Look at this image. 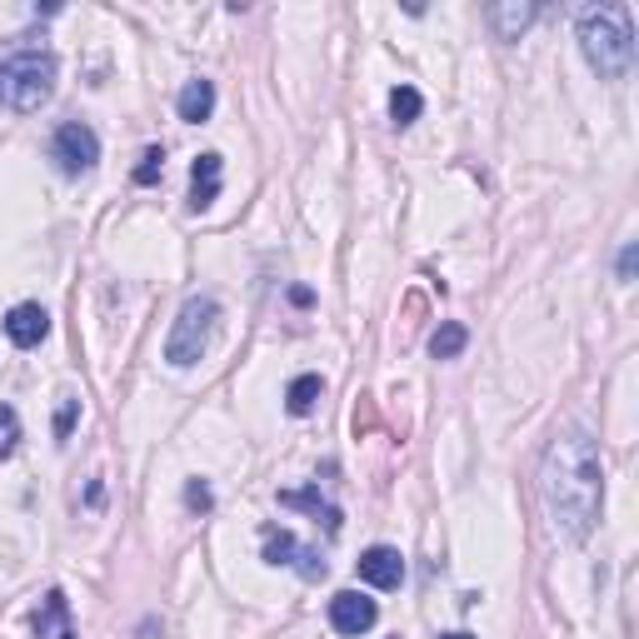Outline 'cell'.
Masks as SVG:
<instances>
[{
  "mask_svg": "<svg viewBox=\"0 0 639 639\" xmlns=\"http://www.w3.org/2000/svg\"><path fill=\"white\" fill-rule=\"evenodd\" d=\"M539 500L564 539L580 545L595 535L600 505H605V465H600V445L584 430H564L550 440L539 465Z\"/></svg>",
  "mask_w": 639,
  "mask_h": 639,
  "instance_id": "1",
  "label": "cell"
},
{
  "mask_svg": "<svg viewBox=\"0 0 639 639\" xmlns=\"http://www.w3.org/2000/svg\"><path fill=\"white\" fill-rule=\"evenodd\" d=\"M56 80H60L56 50L21 35L11 50H0V111H15V115L41 111L56 95Z\"/></svg>",
  "mask_w": 639,
  "mask_h": 639,
  "instance_id": "2",
  "label": "cell"
},
{
  "mask_svg": "<svg viewBox=\"0 0 639 639\" xmlns=\"http://www.w3.org/2000/svg\"><path fill=\"white\" fill-rule=\"evenodd\" d=\"M574 35H580L584 60H590L605 80L629 76V66H635V15H629V5H619V0L590 5V11H580V21H574Z\"/></svg>",
  "mask_w": 639,
  "mask_h": 639,
  "instance_id": "3",
  "label": "cell"
},
{
  "mask_svg": "<svg viewBox=\"0 0 639 639\" xmlns=\"http://www.w3.org/2000/svg\"><path fill=\"white\" fill-rule=\"evenodd\" d=\"M215 326H220V300H215V295H191V300L180 305L175 326H170V335H166V360L180 365V370L195 365V360L210 350Z\"/></svg>",
  "mask_w": 639,
  "mask_h": 639,
  "instance_id": "4",
  "label": "cell"
},
{
  "mask_svg": "<svg viewBox=\"0 0 639 639\" xmlns=\"http://www.w3.org/2000/svg\"><path fill=\"white\" fill-rule=\"evenodd\" d=\"M50 160H56L60 175H90L95 160H101V135L90 130L85 121H66L56 135H50Z\"/></svg>",
  "mask_w": 639,
  "mask_h": 639,
  "instance_id": "5",
  "label": "cell"
},
{
  "mask_svg": "<svg viewBox=\"0 0 639 639\" xmlns=\"http://www.w3.org/2000/svg\"><path fill=\"white\" fill-rule=\"evenodd\" d=\"M375 619H380V605H375L370 595H360V590H340L335 600H330V625H335V635H370Z\"/></svg>",
  "mask_w": 639,
  "mask_h": 639,
  "instance_id": "6",
  "label": "cell"
},
{
  "mask_svg": "<svg viewBox=\"0 0 639 639\" xmlns=\"http://www.w3.org/2000/svg\"><path fill=\"white\" fill-rule=\"evenodd\" d=\"M265 564H275V570H281V564L285 570H300L305 580H320V574H326V560L315 550H305L290 529H270L265 535Z\"/></svg>",
  "mask_w": 639,
  "mask_h": 639,
  "instance_id": "7",
  "label": "cell"
},
{
  "mask_svg": "<svg viewBox=\"0 0 639 639\" xmlns=\"http://www.w3.org/2000/svg\"><path fill=\"white\" fill-rule=\"evenodd\" d=\"M5 335H11V345L35 350L45 335H50V315H45V305H35V300L15 305V310L5 315Z\"/></svg>",
  "mask_w": 639,
  "mask_h": 639,
  "instance_id": "8",
  "label": "cell"
},
{
  "mask_svg": "<svg viewBox=\"0 0 639 639\" xmlns=\"http://www.w3.org/2000/svg\"><path fill=\"white\" fill-rule=\"evenodd\" d=\"M535 15H539L535 0H500V5L484 11V21H490V31L500 35V41H520V35L535 25Z\"/></svg>",
  "mask_w": 639,
  "mask_h": 639,
  "instance_id": "9",
  "label": "cell"
},
{
  "mask_svg": "<svg viewBox=\"0 0 639 639\" xmlns=\"http://www.w3.org/2000/svg\"><path fill=\"white\" fill-rule=\"evenodd\" d=\"M355 570H360V580L375 584V590H395V584L404 580V560H400V550H390V545H375V550H365Z\"/></svg>",
  "mask_w": 639,
  "mask_h": 639,
  "instance_id": "10",
  "label": "cell"
},
{
  "mask_svg": "<svg viewBox=\"0 0 639 639\" xmlns=\"http://www.w3.org/2000/svg\"><path fill=\"white\" fill-rule=\"evenodd\" d=\"M35 635H41V639H76L66 590H50V595L41 600V609H35Z\"/></svg>",
  "mask_w": 639,
  "mask_h": 639,
  "instance_id": "11",
  "label": "cell"
},
{
  "mask_svg": "<svg viewBox=\"0 0 639 639\" xmlns=\"http://www.w3.org/2000/svg\"><path fill=\"white\" fill-rule=\"evenodd\" d=\"M180 121H191V125H205L215 115V80H185V90H180V101H175Z\"/></svg>",
  "mask_w": 639,
  "mask_h": 639,
  "instance_id": "12",
  "label": "cell"
},
{
  "mask_svg": "<svg viewBox=\"0 0 639 639\" xmlns=\"http://www.w3.org/2000/svg\"><path fill=\"white\" fill-rule=\"evenodd\" d=\"M220 170H225L220 156H201V160H195V170H191V210L215 205V195H220Z\"/></svg>",
  "mask_w": 639,
  "mask_h": 639,
  "instance_id": "13",
  "label": "cell"
},
{
  "mask_svg": "<svg viewBox=\"0 0 639 639\" xmlns=\"http://www.w3.org/2000/svg\"><path fill=\"white\" fill-rule=\"evenodd\" d=\"M281 505H285V510H310L315 520H326L330 535H340V510L330 505L326 494H320V484H310V490H285V494H281Z\"/></svg>",
  "mask_w": 639,
  "mask_h": 639,
  "instance_id": "14",
  "label": "cell"
},
{
  "mask_svg": "<svg viewBox=\"0 0 639 639\" xmlns=\"http://www.w3.org/2000/svg\"><path fill=\"white\" fill-rule=\"evenodd\" d=\"M320 395H326V380H320V375H295L290 390H285V410H290V415H310L315 404H320Z\"/></svg>",
  "mask_w": 639,
  "mask_h": 639,
  "instance_id": "15",
  "label": "cell"
},
{
  "mask_svg": "<svg viewBox=\"0 0 639 639\" xmlns=\"http://www.w3.org/2000/svg\"><path fill=\"white\" fill-rule=\"evenodd\" d=\"M420 111H425V101H420V90H415V85H395V90H390V121L400 125V130H404V125H415Z\"/></svg>",
  "mask_w": 639,
  "mask_h": 639,
  "instance_id": "16",
  "label": "cell"
},
{
  "mask_svg": "<svg viewBox=\"0 0 639 639\" xmlns=\"http://www.w3.org/2000/svg\"><path fill=\"white\" fill-rule=\"evenodd\" d=\"M465 345H470V330L455 326V320H449V326H440L435 335H430V355H435V360H455Z\"/></svg>",
  "mask_w": 639,
  "mask_h": 639,
  "instance_id": "17",
  "label": "cell"
},
{
  "mask_svg": "<svg viewBox=\"0 0 639 639\" xmlns=\"http://www.w3.org/2000/svg\"><path fill=\"white\" fill-rule=\"evenodd\" d=\"M15 445H21V415L11 404H0V460H11Z\"/></svg>",
  "mask_w": 639,
  "mask_h": 639,
  "instance_id": "18",
  "label": "cell"
},
{
  "mask_svg": "<svg viewBox=\"0 0 639 639\" xmlns=\"http://www.w3.org/2000/svg\"><path fill=\"white\" fill-rule=\"evenodd\" d=\"M160 170H166V150H160V146H150L146 156H140V166H135V185H156V180H160Z\"/></svg>",
  "mask_w": 639,
  "mask_h": 639,
  "instance_id": "19",
  "label": "cell"
},
{
  "mask_svg": "<svg viewBox=\"0 0 639 639\" xmlns=\"http://www.w3.org/2000/svg\"><path fill=\"white\" fill-rule=\"evenodd\" d=\"M76 420H80V400H76V395H60V404H56V440H70Z\"/></svg>",
  "mask_w": 639,
  "mask_h": 639,
  "instance_id": "20",
  "label": "cell"
},
{
  "mask_svg": "<svg viewBox=\"0 0 639 639\" xmlns=\"http://www.w3.org/2000/svg\"><path fill=\"white\" fill-rule=\"evenodd\" d=\"M185 505L205 515V510H210V484H205V480H191V484H185Z\"/></svg>",
  "mask_w": 639,
  "mask_h": 639,
  "instance_id": "21",
  "label": "cell"
},
{
  "mask_svg": "<svg viewBox=\"0 0 639 639\" xmlns=\"http://www.w3.org/2000/svg\"><path fill=\"white\" fill-rule=\"evenodd\" d=\"M635 270H639V246H635V240H629V246L625 250H619V281H635Z\"/></svg>",
  "mask_w": 639,
  "mask_h": 639,
  "instance_id": "22",
  "label": "cell"
},
{
  "mask_svg": "<svg viewBox=\"0 0 639 639\" xmlns=\"http://www.w3.org/2000/svg\"><path fill=\"white\" fill-rule=\"evenodd\" d=\"M440 639H475V635H465V629H455V635H440Z\"/></svg>",
  "mask_w": 639,
  "mask_h": 639,
  "instance_id": "23",
  "label": "cell"
}]
</instances>
